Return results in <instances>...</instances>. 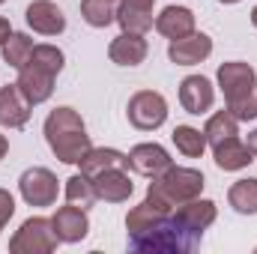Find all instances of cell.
I'll return each instance as SVG.
<instances>
[{"instance_id": "cell-1", "label": "cell", "mask_w": 257, "mask_h": 254, "mask_svg": "<svg viewBox=\"0 0 257 254\" xmlns=\"http://www.w3.org/2000/svg\"><path fill=\"white\" fill-rule=\"evenodd\" d=\"M42 135H45V144L48 150L63 162V165H78L81 156L93 147L90 135H87V123L84 117L69 108V105H60L54 111H48L45 123H42Z\"/></svg>"}, {"instance_id": "cell-2", "label": "cell", "mask_w": 257, "mask_h": 254, "mask_svg": "<svg viewBox=\"0 0 257 254\" xmlns=\"http://www.w3.org/2000/svg\"><path fill=\"white\" fill-rule=\"evenodd\" d=\"M218 90L224 93V108L239 120L251 123L257 120V72L251 63L242 60H227L215 72Z\"/></svg>"}, {"instance_id": "cell-3", "label": "cell", "mask_w": 257, "mask_h": 254, "mask_svg": "<svg viewBox=\"0 0 257 254\" xmlns=\"http://www.w3.org/2000/svg\"><path fill=\"white\" fill-rule=\"evenodd\" d=\"M206 186V177L197 168H183V165H171L165 174L153 177L147 186V200L165 212H174L180 203L200 197V191Z\"/></svg>"}, {"instance_id": "cell-4", "label": "cell", "mask_w": 257, "mask_h": 254, "mask_svg": "<svg viewBox=\"0 0 257 254\" xmlns=\"http://www.w3.org/2000/svg\"><path fill=\"white\" fill-rule=\"evenodd\" d=\"M57 245H63V242L57 239L54 224L45 215H30L27 221H21V227L9 239L12 254H51L57 251Z\"/></svg>"}, {"instance_id": "cell-5", "label": "cell", "mask_w": 257, "mask_h": 254, "mask_svg": "<svg viewBox=\"0 0 257 254\" xmlns=\"http://www.w3.org/2000/svg\"><path fill=\"white\" fill-rule=\"evenodd\" d=\"M168 99L159 93V90H138L132 93L126 105V117L128 123L138 129V132H156L168 123Z\"/></svg>"}, {"instance_id": "cell-6", "label": "cell", "mask_w": 257, "mask_h": 254, "mask_svg": "<svg viewBox=\"0 0 257 254\" xmlns=\"http://www.w3.org/2000/svg\"><path fill=\"white\" fill-rule=\"evenodd\" d=\"M18 194L27 206H36V209L54 206L57 197H60V180H57L54 171H48L42 165H33L18 177Z\"/></svg>"}, {"instance_id": "cell-7", "label": "cell", "mask_w": 257, "mask_h": 254, "mask_svg": "<svg viewBox=\"0 0 257 254\" xmlns=\"http://www.w3.org/2000/svg\"><path fill=\"white\" fill-rule=\"evenodd\" d=\"M171 218H174V224L197 245V242L203 239V233L215 224L218 206H215V200H209V197H194V200L180 203V206L171 212Z\"/></svg>"}, {"instance_id": "cell-8", "label": "cell", "mask_w": 257, "mask_h": 254, "mask_svg": "<svg viewBox=\"0 0 257 254\" xmlns=\"http://www.w3.org/2000/svg\"><path fill=\"white\" fill-rule=\"evenodd\" d=\"M126 156H128V171H135L138 177H147V180H153V177L165 174V171L174 165L171 153H168L162 144H156V141L135 144Z\"/></svg>"}, {"instance_id": "cell-9", "label": "cell", "mask_w": 257, "mask_h": 254, "mask_svg": "<svg viewBox=\"0 0 257 254\" xmlns=\"http://www.w3.org/2000/svg\"><path fill=\"white\" fill-rule=\"evenodd\" d=\"M180 105L192 117L209 114L212 105H215V87H212V81L206 75H186L180 81Z\"/></svg>"}, {"instance_id": "cell-10", "label": "cell", "mask_w": 257, "mask_h": 254, "mask_svg": "<svg viewBox=\"0 0 257 254\" xmlns=\"http://www.w3.org/2000/svg\"><path fill=\"white\" fill-rule=\"evenodd\" d=\"M51 224H54V233H57V239H60L63 245H78V242H84L87 233H90V215H87V209H81V206H75V203L54 209Z\"/></svg>"}, {"instance_id": "cell-11", "label": "cell", "mask_w": 257, "mask_h": 254, "mask_svg": "<svg viewBox=\"0 0 257 254\" xmlns=\"http://www.w3.org/2000/svg\"><path fill=\"white\" fill-rule=\"evenodd\" d=\"M27 27L39 36H60L66 30V12L54 0H33L24 9Z\"/></svg>"}, {"instance_id": "cell-12", "label": "cell", "mask_w": 257, "mask_h": 254, "mask_svg": "<svg viewBox=\"0 0 257 254\" xmlns=\"http://www.w3.org/2000/svg\"><path fill=\"white\" fill-rule=\"evenodd\" d=\"M54 81H57V75H51V72H45L42 66L36 63H24L18 69V87H21V93L27 96V102L36 108V105H45L51 96H54Z\"/></svg>"}, {"instance_id": "cell-13", "label": "cell", "mask_w": 257, "mask_h": 254, "mask_svg": "<svg viewBox=\"0 0 257 254\" xmlns=\"http://www.w3.org/2000/svg\"><path fill=\"white\" fill-rule=\"evenodd\" d=\"M33 105L21 93L18 84H3L0 87V126L3 129H24L30 123Z\"/></svg>"}, {"instance_id": "cell-14", "label": "cell", "mask_w": 257, "mask_h": 254, "mask_svg": "<svg viewBox=\"0 0 257 254\" xmlns=\"http://www.w3.org/2000/svg\"><path fill=\"white\" fill-rule=\"evenodd\" d=\"M212 54V39L206 33H189L183 39H174L168 45V60L174 66H197Z\"/></svg>"}, {"instance_id": "cell-15", "label": "cell", "mask_w": 257, "mask_h": 254, "mask_svg": "<svg viewBox=\"0 0 257 254\" xmlns=\"http://www.w3.org/2000/svg\"><path fill=\"white\" fill-rule=\"evenodd\" d=\"M153 6L156 0H120L117 6V24L123 33H141L147 36L156 24L153 18Z\"/></svg>"}, {"instance_id": "cell-16", "label": "cell", "mask_w": 257, "mask_h": 254, "mask_svg": "<svg viewBox=\"0 0 257 254\" xmlns=\"http://www.w3.org/2000/svg\"><path fill=\"white\" fill-rule=\"evenodd\" d=\"M93 186L99 200L105 203H126L128 197L135 194V183L128 177V168H108L99 177H93Z\"/></svg>"}, {"instance_id": "cell-17", "label": "cell", "mask_w": 257, "mask_h": 254, "mask_svg": "<svg viewBox=\"0 0 257 254\" xmlns=\"http://www.w3.org/2000/svg\"><path fill=\"white\" fill-rule=\"evenodd\" d=\"M209 150H212L215 168H218V171H227V174L245 171V168L254 162L248 144H245L239 135H233V138H227V141H221V144H215V147H209Z\"/></svg>"}, {"instance_id": "cell-18", "label": "cell", "mask_w": 257, "mask_h": 254, "mask_svg": "<svg viewBox=\"0 0 257 254\" xmlns=\"http://www.w3.org/2000/svg\"><path fill=\"white\" fill-rule=\"evenodd\" d=\"M165 39H183L197 30V18L189 6H165L159 15H156V24H153Z\"/></svg>"}, {"instance_id": "cell-19", "label": "cell", "mask_w": 257, "mask_h": 254, "mask_svg": "<svg viewBox=\"0 0 257 254\" xmlns=\"http://www.w3.org/2000/svg\"><path fill=\"white\" fill-rule=\"evenodd\" d=\"M147 54H150V45H147V39L141 36V33H120L117 39H111V45H108V57H111V63L117 66H141L147 60Z\"/></svg>"}, {"instance_id": "cell-20", "label": "cell", "mask_w": 257, "mask_h": 254, "mask_svg": "<svg viewBox=\"0 0 257 254\" xmlns=\"http://www.w3.org/2000/svg\"><path fill=\"white\" fill-rule=\"evenodd\" d=\"M78 168H81V174H87V177H99V174L108 171V168H128V156L120 153V150H114V147H90V150L81 156Z\"/></svg>"}, {"instance_id": "cell-21", "label": "cell", "mask_w": 257, "mask_h": 254, "mask_svg": "<svg viewBox=\"0 0 257 254\" xmlns=\"http://www.w3.org/2000/svg\"><path fill=\"white\" fill-rule=\"evenodd\" d=\"M63 197H66V203H75V206H81V209H90V206L99 203V194H96V186H93V177H87V174H81V171L72 174V177L66 180Z\"/></svg>"}, {"instance_id": "cell-22", "label": "cell", "mask_w": 257, "mask_h": 254, "mask_svg": "<svg viewBox=\"0 0 257 254\" xmlns=\"http://www.w3.org/2000/svg\"><path fill=\"white\" fill-rule=\"evenodd\" d=\"M227 203L233 212L239 215H257V177H245L236 180L227 189Z\"/></svg>"}, {"instance_id": "cell-23", "label": "cell", "mask_w": 257, "mask_h": 254, "mask_svg": "<svg viewBox=\"0 0 257 254\" xmlns=\"http://www.w3.org/2000/svg\"><path fill=\"white\" fill-rule=\"evenodd\" d=\"M117 6L120 0H81V18L93 30H105L117 21Z\"/></svg>"}, {"instance_id": "cell-24", "label": "cell", "mask_w": 257, "mask_h": 254, "mask_svg": "<svg viewBox=\"0 0 257 254\" xmlns=\"http://www.w3.org/2000/svg\"><path fill=\"white\" fill-rule=\"evenodd\" d=\"M171 141L177 147V153H183L186 159H200L206 153V135L203 129H194V126H177L171 132Z\"/></svg>"}, {"instance_id": "cell-25", "label": "cell", "mask_w": 257, "mask_h": 254, "mask_svg": "<svg viewBox=\"0 0 257 254\" xmlns=\"http://www.w3.org/2000/svg\"><path fill=\"white\" fill-rule=\"evenodd\" d=\"M203 135H206V144H209V147H215V144H221V141H227V138L239 135V120H236L227 108H224V111H215V114H209V117H206Z\"/></svg>"}, {"instance_id": "cell-26", "label": "cell", "mask_w": 257, "mask_h": 254, "mask_svg": "<svg viewBox=\"0 0 257 254\" xmlns=\"http://www.w3.org/2000/svg\"><path fill=\"white\" fill-rule=\"evenodd\" d=\"M0 54H3V63L12 66V69L18 72L21 66L30 60V54H33V39H30L27 33H12V36L6 39V45L0 48Z\"/></svg>"}, {"instance_id": "cell-27", "label": "cell", "mask_w": 257, "mask_h": 254, "mask_svg": "<svg viewBox=\"0 0 257 254\" xmlns=\"http://www.w3.org/2000/svg\"><path fill=\"white\" fill-rule=\"evenodd\" d=\"M27 63H36V66H42L45 72H51V75H60L63 66H66V54L57 48V45L42 42V45H33V54H30Z\"/></svg>"}, {"instance_id": "cell-28", "label": "cell", "mask_w": 257, "mask_h": 254, "mask_svg": "<svg viewBox=\"0 0 257 254\" xmlns=\"http://www.w3.org/2000/svg\"><path fill=\"white\" fill-rule=\"evenodd\" d=\"M15 215V194L9 189H0V233L6 230V224Z\"/></svg>"}, {"instance_id": "cell-29", "label": "cell", "mask_w": 257, "mask_h": 254, "mask_svg": "<svg viewBox=\"0 0 257 254\" xmlns=\"http://www.w3.org/2000/svg\"><path fill=\"white\" fill-rule=\"evenodd\" d=\"M12 33H15V30H12V24H9V18H3V15H0V48L6 45V39H9Z\"/></svg>"}, {"instance_id": "cell-30", "label": "cell", "mask_w": 257, "mask_h": 254, "mask_svg": "<svg viewBox=\"0 0 257 254\" xmlns=\"http://www.w3.org/2000/svg\"><path fill=\"white\" fill-rule=\"evenodd\" d=\"M245 144H248V150H251V156H254V162H257V129H251V132H248Z\"/></svg>"}, {"instance_id": "cell-31", "label": "cell", "mask_w": 257, "mask_h": 254, "mask_svg": "<svg viewBox=\"0 0 257 254\" xmlns=\"http://www.w3.org/2000/svg\"><path fill=\"white\" fill-rule=\"evenodd\" d=\"M6 153H9V138H6V135L0 132V162L6 159Z\"/></svg>"}, {"instance_id": "cell-32", "label": "cell", "mask_w": 257, "mask_h": 254, "mask_svg": "<svg viewBox=\"0 0 257 254\" xmlns=\"http://www.w3.org/2000/svg\"><path fill=\"white\" fill-rule=\"evenodd\" d=\"M251 24H254V27H257V6H254V9H251Z\"/></svg>"}, {"instance_id": "cell-33", "label": "cell", "mask_w": 257, "mask_h": 254, "mask_svg": "<svg viewBox=\"0 0 257 254\" xmlns=\"http://www.w3.org/2000/svg\"><path fill=\"white\" fill-rule=\"evenodd\" d=\"M218 3H224V6H233V3H239V0H218Z\"/></svg>"}, {"instance_id": "cell-34", "label": "cell", "mask_w": 257, "mask_h": 254, "mask_svg": "<svg viewBox=\"0 0 257 254\" xmlns=\"http://www.w3.org/2000/svg\"><path fill=\"white\" fill-rule=\"evenodd\" d=\"M3 3H6V0H0V6H3Z\"/></svg>"}]
</instances>
